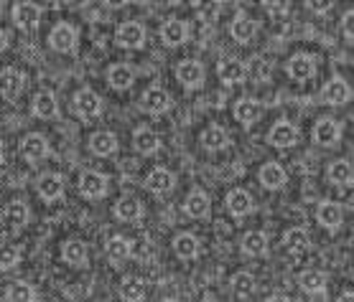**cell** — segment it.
<instances>
[{"label": "cell", "mask_w": 354, "mask_h": 302, "mask_svg": "<svg viewBox=\"0 0 354 302\" xmlns=\"http://www.w3.org/2000/svg\"><path fill=\"white\" fill-rule=\"evenodd\" d=\"M74 112L84 120H92V117H97L102 112V99L97 97V92H92V89H79L77 94H74Z\"/></svg>", "instance_id": "cell-1"}, {"label": "cell", "mask_w": 354, "mask_h": 302, "mask_svg": "<svg viewBox=\"0 0 354 302\" xmlns=\"http://www.w3.org/2000/svg\"><path fill=\"white\" fill-rule=\"evenodd\" d=\"M0 221L8 231H21L28 221V206L23 201H10L0 213Z\"/></svg>", "instance_id": "cell-2"}, {"label": "cell", "mask_w": 354, "mask_h": 302, "mask_svg": "<svg viewBox=\"0 0 354 302\" xmlns=\"http://www.w3.org/2000/svg\"><path fill=\"white\" fill-rule=\"evenodd\" d=\"M268 142L275 145V148H291V145L299 142V127L291 122H286V120H281V122H275L270 127Z\"/></svg>", "instance_id": "cell-3"}, {"label": "cell", "mask_w": 354, "mask_h": 302, "mask_svg": "<svg viewBox=\"0 0 354 302\" xmlns=\"http://www.w3.org/2000/svg\"><path fill=\"white\" fill-rule=\"evenodd\" d=\"M41 20V10L34 3H16L13 8V23L21 28V31H34Z\"/></svg>", "instance_id": "cell-4"}, {"label": "cell", "mask_w": 354, "mask_h": 302, "mask_svg": "<svg viewBox=\"0 0 354 302\" xmlns=\"http://www.w3.org/2000/svg\"><path fill=\"white\" fill-rule=\"evenodd\" d=\"M140 107L146 109V112H151V115H161V112H166L168 107H171V97H168V92L161 87H151L140 97Z\"/></svg>", "instance_id": "cell-5"}, {"label": "cell", "mask_w": 354, "mask_h": 302, "mask_svg": "<svg viewBox=\"0 0 354 302\" xmlns=\"http://www.w3.org/2000/svg\"><path fill=\"white\" fill-rule=\"evenodd\" d=\"M21 155L26 160H41L49 155V142H46L44 135H38V133H31L26 135L23 140H21Z\"/></svg>", "instance_id": "cell-6"}, {"label": "cell", "mask_w": 354, "mask_h": 302, "mask_svg": "<svg viewBox=\"0 0 354 302\" xmlns=\"http://www.w3.org/2000/svg\"><path fill=\"white\" fill-rule=\"evenodd\" d=\"M115 41L120 46H125V49H138V46H143L146 41V28L140 26V23H123L118 28V33H115Z\"/></svg>", "instance_id": "cell-7"}, {"label": "cell", "mask_w": 354, "mask_h": 302, "mask_svg": "<svg viewBox=\"0 0 354 302\" xmlns=\"http://www.w3.org/2000/svg\"><path fill=\"white\" fill-rule=\"evenodd\" d=\"M49 44H51V49H56V51H72L74 44H77V31H74L69 23H59V26H54V31H51V36H49Z\"/></svg>", "instance_id": "cell-8"}, {"label": "cell", "mask_w": 354, "mask_h": 302, "mask_svg": "<svg viewBox=\"0 0 354 302\" xmlns=\"http://www.w3.org/2000/svg\"><path fill=\"white\" fill-rule=\"evenodd\" d=\"M79 191H82L87 198H100L108 191V178L102 173H94V170H87L79 178Z\"/></svg>", "instance_id": "cell-9"}, {"label": "cell", "mask_w": 354, "mask_h": 302, "mask_svg": "<svg viewBox=\"0 0 354 302\" xmlns=\"http://www.w3.org/2000/svg\"><path fill=\"white\" fill-rule=\"evenodd\" d=\"M173 183H176V178H173L171 170H166V168L151 170L146 178V188L151 193H168L173 188Z\"/></svg>", "instance_id": "cell-10"}, {"label": "cell", "mask_w": 354, "mask_h": 302, "mask_svg": "<svg viewBox=\"0 0 354 302\" xmlns=\"http://www.w3.org/2000/svg\"><path fill=\"white\" fill-rule=\"evenodd\" d=\"M23 89V77L16 69H3L0 71V97L16 99Z\"/></svg>", "instance_id": "cell-11"}, {"label": "cell", "mask_w": 354, "mask_h": 302, "mask_svg": "<svg viewBox=\"0 0 354 302\" xmlns=\"http://www.w3.org/2000/svg\"><path fill=\"white\" fill-rule=\"evenodd\" d=\"M314 71H316L314 59L306 56V53H296L291 61H288V74H291V79H296V81L311 79V77H314Z\"/></svg>", "instance_id": "cell-12"}, {"label": "cell", "mask_w": 354, "mask_h": 302, "mask_svg": "<svg viewBox=\"0 0 354 302\" xmlns=\"http://www.w3.org/2000/svg\"><path fill=\"white\" fill-rule=\"evenodd\" d=\"M176 79L181 81L184 87H199L204 79V69L197 61H181L176 66Z\"/></svg>", "instance_id": "cell-13"}, {"label": "cell", "mask_w": 354, "mask_h": 302, "mask_svg": "<svg viewBox=\"0 0 354 302\" xmlns=\"http://www.w3.org/2000/svg\"><path fill=\"white\" fill-rule=\"evenodd\" d=\"M64 193V180L56 173H46L38 178V195L46 201H56Z\"/></svg>", "instance_id": "cell-14"}, {"label": "cell", "mask_w": 354, "mask_h": 302, "mask_svg": "<svg viewBox=\"0 0 354 302\" xmlns=\"http://www.w3.org/2000/svg\"><path fill=\"white\" fill-rule=\"evenodd\" d=\"M227 208L235 216H245V213H250L255 208L253 204V195L247 193V191H242V188H235V191H229L227 195Z\"/></svg>", "instance_id": "cell-15"}, {"label": "cell", "mask_w": 354, "mask_h": 302, "mask_svg": "<svg viewBox=\"0 0 354 302\" xmlns=\"http://www.w3.org/2000/svg\"><path fill=\"white\" fill-rule=\"evenodd\" d=\"M186 36H189L186 23H184V20H176V18H171V20L161 28V38H164V44H168V46L184 44V41H186Z\"/></svg>", "instance_id": "cell-16"}, {"label": "cell", "mask_w": 354, "mask_h": 302, "mask_svg": "<svg viewBox=\"0 0 354 302\" xmlns=\"http://www.w3.org/2000/svg\"><path fill=\"white\" fill-rule=\"evenodd\" d=\"M219 71V79L225 81V84H237V81L245 79V66L237 61V59H225V61H219L217 66Z\"/></svg>", "instance_id": "cell-17"}, {"label": "cell", "mask_w": 354, "mask_h": 302, "mask_svg": "<svg viewBox=\"0 0 354 302\" xmlns=\"http://www.w3.org/2000/svg\"><path fill=\"white\" fill-rule=\"evenodd\" d=\"M90 150L97 152V155H112V152L118 150V137L108 130H102V133H94L90 137Z\"/></svg>", "instance_id": "cell-18"}, {"label": "cell", "mask_w": 354, "mask_h": 302, "mask_svg": "<svg viewBox=\"0 0 354 302\" xmlns=\"http://www.w3.org/2000/svg\"><path fill=\"white\" fill-rule=\"evenodd\" d=\"M255 31H257V26H255V20H250L247 16H240L232 20V26H229V33H232V38L235 41H240V44H247L250 38L255 36Z\"/></svg>", "instance_id": "cell-19"}, {"label": "cell", "mask_w": 354, "mask_h": 302, "mask_svg": "<svg viewBox=\"0 0 354 302\" xmlns=\"http://www.w3.org/2000/svg\"><path fill=\"white\" fill-rule=\"evenodd\" d=\"M349 97H352V89L346 87L344 79H331L324 87V99H327L329 105H344Z\"/></svg>", "instance_id": "cell-20"}, {"label": "cell", "mask_w": 354, "mask_h": 302, "mask_svg": "<svg viewBox=\"0 0 354 302\" xmlns=\"http://www.w3.org/2000/svg\"><path fill=\"white\" fill-rule=\"evenodd\" d=\"M62 257H64V262H69V264H74V266L87 264V244L79 239L66 241L62 249Z\"/></svg>", "instance_id": "cell-21"}, {"label": "cell", "mask_w": 354, "mask_h": 302, "mask_svg": "<svg viewBox=\"0 0 354 302\" xmlns=\"http://www.w3.org/2000/svg\"><path fill=\"white\" fill-rule=\"evenodd\" d=\"M260 183H263L265 188H270V191L281 188L283 183H286V170H283L278 163H265L263 168H260Z\"/></svg>", "instance_id": "cell-22"}, {"label": "cell", "mask_w": 354, "mask_h": 302, "mask_svg": "<svg viewBox=\"0 0 354 302\" xmlns=\"http://www.w3.org/2000/svg\"><path fill=\"white\" fill-rule=\"evenodd\" d=\"M329 180L336 186H352L354 183V170L346 160H334L329 165Z\"/></svg>", "instance_id": "cell-23"}, {"label": "cell", "mask_w": 354, "mask_h": 302, "mask_svg": "<svg viewBox=\"0 0 354 302\" xmlns=\"http://www.w3.org/2000/svg\"><path fill=\"white\" fill-rule=\"evenodd\" d=\"M34 115L41 117V120H49V117L56 115V97L54 92H38L34 97Z\"/></svg>", "instance_id": "cell-24"}, {"label": "cell", "mask_w": 354, "mask_h": 302, "mask_svg": "<svg viewBox=\"0 0 354 302\" xmlns=\"http://www.w3.org/2000/svg\"><path fill=\"white\" fill-rule=\"evenodd\" d=\"M133 145H136L138 152L148 155V152H155V150H158L161 140H158V135H155L153 130H148V127H140V130H136V135H133Z\"/></svg>", "instance_id": "cell-25"}, {"label": "cell", "mask_w": 354, "mask_h": 302, "mask_svg": "<svg viewBox=\"0 0 354 302\" xmlns=\"http://www.w3.org/2000/svg\"><path fill=\"white\" fill-rule=\"evenodd\" d=\"M283 244H286V249L291 251L293 257H301L306 249H309V234L303 229H291L286 231V236H283Z\"/></svg>", "instance_id": "cell-26"}, {"label": "cell", "mask_w": 354, "mask_h": 302, "mask_svg": "<svg viewBox=\"0 0 354 302\" xmlns=\"http://www.w3.org/2000/svg\"><path fill=\"white\" fill-rule=\"evenodd\" d=\"M314 140L321 145H334L339 140V124L334 120H318L314 127Z\"/></svg>", "instance_id": "cell-27"}, {"label": "cell", "mask_w": 354, "mask_h": 302, "mask_svg": "<svg viewBox=\"0 0 354 302\" xmlns=\"http://www.w3.org/2000/svg\"><path fill=\"white\" fill-rule=\"evenodd\" d=\"M263 115V107L257 105L255 99H240L235 107V117L240 120L242 124H253L257 117Z\"/></svg>", "instance_id": "cell-28"}, {"label": "cell", "mask_w": 354, "mask_h": 302, "mask_svg": "<svg viewBox=\"0 0 354 302\" xmlns=\"http://www.w3.org/2000/svg\"><path fill=\"white\" fill-rule=\"evenodd\" d=\"M173 251L181 259L197 257V254H199V241H197L194 234H179V236L173 239Z\"/></svg>", "instance_id": "cell-29"}, {"label": "cell", "mask_w": 354, "mask_h": 302, "mask_svg": "<svg viewBox=\"0 0 354 302\" xmlns=\"http://www.w3.org/2000/svg\"><path fill=\"white\" fill-rule=\"evenodd\" d=\"M133 77H136V74H133V69H130L127 64H115V66L108 71V81L115 89H127L133 84Z\"/></svg>", "instance_id": "cell-30"}, {"label": "cell", "mask_w": 354, "mask_h": 302, "mask_svg": "<svg viewBox=\"0 0 354 302\" xmlns=\"http://www.w3.org/2000/svg\"><path fill=\"white\" fill-rule=\"evenodd\" d=\"M242 249H245L247 254H253V257H260V254H265V249H268V236H265L263 231H247L245 236H242Z\"/></svg>", "instance_id": "cell-31"}, {"label": "cell", "mask_w": 354, "mask_h": 302, "mask_svg": "<svg viewBox=\"0 0 354 302\" xmlns=\"http://www.w3.org/2000/svg\"><path fill=\"white\" fill-rule=\"evenodd\" d=\"M201 145L207 148V150H219V148H225L229 142V135L222 130V127H207L204 133H201Z\"/></svg>", "instance_id": "cell-32"}, {"label": "cell", "mask_w": 354, "mask_h": 302, "mask_svg": "<svg viewBox=\"0 0 354 302\" xmlns=\"http://www.w3.org/2000/svg\"><path fill=\"white\" fill-rule=\"evenodd\" d=\"M316 219L321 226H327V229H336L339 223H342V208L336 204H321L316 211Z\"/></svg>", "instance_id": "cell-33"}, {"label": "cell", "mask_w": 354, "mask_h": 302, "mask_svg": "<svg viewBox=\"0 0 354 302\" xmlns=\"http://www.w3.org/2000/svg\"><path fill=\"white\" fill-rule=\"evenodd\" d=\"M186 213H189V216H194V219L207 216V213H209V195L201 193V191H194V193H189V198H186Z\"/></svg>", "instance_id": "cell-34"}, {"label": "cell", "mask_w": 354, "mask_h": 302, "mask_svg": "<svg viewBox=\"0 0 354 302\" xmlns=\"http://www.w3.org/2000/svg\"><path fill=\"white\" fill-rule=\"evenodd\" d=\"M140 213H143V208L136 198H120L115 204V216L123 221H136V219H140Z\"/></svg>", "instance_id": "cell-35"}, {"label": "cell", "mask_w": 354, "mask_h": 302, "mask_svg": "<svg viewBox=\"0 0 354 302\" xmlns=\"http://www.w3.org/2000/svg\"><path fill=\"white\" fill-rule=\"evenodd\" d=\"M105 254H108L110 262H123V259L130 257V241L123 239V236L110 239L108 247H105Z\"/></svg>", "instance_id": "cell-36"}, {"label": "cell", "mask_w": 354, "mask_h": 302, "mask_svg": "<svg viewBox=\"0 0 354 302\" xmlns=\"http://www.w3.org/2000/svg\"><path fill=\"white\" fill-rule=\"evenodd\" d=\"M120 294H123L125 300H143L146 284H143V279H138V277H125V279H123V287H120Z\"/></svg>", "instance_id": "cell-37"}, {"label": "cell", "mask_w": 354, "mask_h": 302, "mask_svg": "<svg viewBox=\"0 0 354 302\" xmlns=\"http://www.w3.org/2000/svg\"><path fill=\"white\" fill-rule=\"evenodd\" d=\"M299 282L306 292H318V290H324V287H327V277L321 275V272H316V269H309V272H303V275H301Z\"/></svg>", "instance_id": "cell-38"}, {"label": "cell", "mask_w": 354, "mask_h": 302, "mask_svg": "<svg viewBox=\"0 0 354 302\" xmlns=\"http://www.w3.org/2000/svg\"><path fill=\"white\" fill-rule=\"evenodd\" d=\"M21 259V249L16 244H5V247H0V269H10V266H16Z\"/></svg>", "instance_id": "cell-39"}, {"label": "cell", "mask_w": 354, "mask_h": 302, "mask_svg": "<svg viewBox=\"0 0 354 302\" xmlns=\"http://www.w3.org/2000/svg\"><path fill=\"white\" fill-rule=\"evenodd\" d=\"M8 300H36L34 287L26 282H13L8 287Z\"/></svg>", "instance_id": "cell-40"}, {"label": "cell", "mask_w": 354, "mask_h": 302, "mask_svg": "<svg viewBox=\"0 0 354 302\" xmlns=\"http://www.w3.org/2000/svg\"><path fill=\"white\" fill-rule=\"evenodd\" d=\"M194 10L204 20H212V18L219 16V0H194Z\"/></svg>", "instance_id": "cell-41"}, {"label": "cell", "mask_w": 354, "mask_h": 302, "mask_svg": "<svg viewBox=\"0 0 354 302\" xmlns=\"http://www.w3.org/2000/svg\"><path fill=\"white\" fill-rule=\"evenodd\" d=\"M245 71L253 79H265V77H270V64L265 61V59H260V56H255V59H250Z\"/></svg>", "instance_id": "cell-42"}, {"label": "cell", "mask_w": 354, "mask_h": 302, "mask_svg": "<svg viewBox=\"0 0 354 302\" xmlns=\"http://www.w3.org/2000/svg\"><path fill=\"white\" fill-rule=\"evenodd\" d=\"M232 287H235L240 294H247L255 290V277L250 275V272H237L235 277H232Z\"/></svg>", "instance_id": "cell-43"}, {"label": "cell", "mask_w": 354, "mask_h": 302, "mask_svg": "<svg viewBox=\"0 0 354 302\" xmlns=\"http://www.w3.org/2000/svg\"><path fill=\"white\" fill-rule=\"evenodd\" d=\"M263 8L270 16H283V13H288V0H263Z\"/></svg>", "instance_id": "cell-44"}, {"label": "cell", "mask_w": 354, "mask_h": 302, "mask_svg": "<svg viewBox=\"0 0 354 302\" xmlns=\"http://www.w3.org/2000/svg\"><path fill=\"white\" fill-rule=\"evenodd\" d=\"M331 3H334V0H306V5H309L314 13H324V10H329L331 8Z\"/></svg>", "instance_id": "cell-45"}, {"label": "cell", "mask_w": 354, "mask_h": 302, "mask_svg": "<svg viewBox=\"0 0 354 302\" xmlns=\"http://www.w3.org/2000/svg\"><path fill=\"white\" fill-rule=\"evenodd\" d=\"M342 28H344V33L349 38H354V10H349L344 18H342Z\"/></svg>", "instance_id": "cell-46"}, {"label": "cell", "mask_w": 354, "mask_h": 302, "mask_svg": "<svg viewBox=\"0 0 354 302\" xmlns=\"http://www.w3.org/2000/svg\"><path fill=\"white\" fill-rule=\"evenodd\" d=\"M105 3H108L110 8H120V5H125L127 0H105Z\"/></svg>", "instance_id": "cell-47"}, {"label": "cell", "mask_w": 354, "mask_h": 302, "mask_svg": "<svg viewBox=\"0 0 354 302\" xmlns=\"http://www.w3.org/2000/svg\"><path fill=\"white\" fill-rule=\"evenodd\" d=\"M5 44H8V41H5V33H3V31H0V51H3V49H5Z\"/></svg>", "instance_id": "cell-48"}, {"label": "cell", "mask_w": 354, "mask_h": 302, "mask_svg": "<svg viewBox=\"0 0 354 302\" xmlns=\"http://www.w3.org/2000/svg\"><path fill=\"white\" fill-rule=\"evenodd\" d=\"M342 300H354V292H344L342 294Z\"/></svg>", "instance_id": "cell-49"}, {"label": "cell", "mask_w": 354, "mask_h": 302, "mask_svg": "<svg viewBox=\"0 0 354 302\" xmlns=\"http://www.w3.org/2000/svg\"><path fill=\"white\" fill-rule=\"evenodd\" d=\"M3 152H5V148H3V140H0V160H3Z\"/></svg>", "instance_id": "cell-50"}, {"label": "cell", "mask_w": 354, "mask_h": 302, "mask_svg": "<svg viewBox=\"0 0 354 302\" xmlns=\"http://www.w3.org/2000/svg\"><path fill=\"white\" fill-rule=\"evenodd\" d=\"M352 244H354V236H352Z\"/></svg>", "instance_id": "cell-51"}]
</instances>
